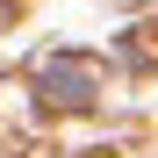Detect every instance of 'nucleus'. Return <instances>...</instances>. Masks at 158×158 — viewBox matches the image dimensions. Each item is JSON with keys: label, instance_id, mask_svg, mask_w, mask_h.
<instances>
[{"label": "nucleus", "instance_id": "obj_1", "mask_svg": "<svg viewBox=\"0 0 158 158\" xmlns=\"http://www.w3.org/2000/svg\"><path fill=\"white\" fill-rule=\"evenodd\" d=\"M50 101H72V108H86L94 101V65H50Z\"/></svg>", "mask_w": 158, "mask_h": 158}]
</instances>
